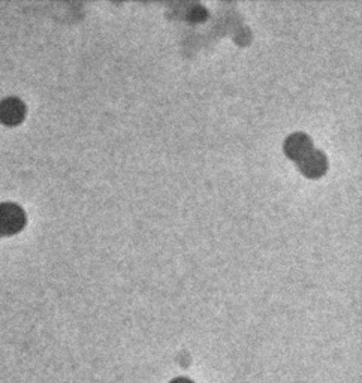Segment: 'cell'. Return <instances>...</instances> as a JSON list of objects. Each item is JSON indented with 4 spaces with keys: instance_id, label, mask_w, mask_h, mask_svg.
Returning a JSON list of instances; mask_svg holds the SVG:
<instances>
[{
    "instance_id": "obj_3",
    "label": "cell",
    "mask_w": 362,
    "mask_h": 383,
    "mask_svg": "<svg viewBox=\"0 0 362 383\" xmlns=\"http://www.w3.org/2000/svg\"><path fill=\"white\" fill-rule=\"evenodd\" d=\"M172 383H192V382L186 380V379H180V380H176V382H172Z\"/></svg>"
},
{
    "instance_id": "obj_1",
    "label": "cell",
    "mask_w": 362,
    "mask_h": 383,
    "mask_svg": "<svg viewBox=\"0 0 362 383\" xmlns=\"http://www.w3.org/2000/svg\"><path fill=\"white\" fill-rule=\"evenodd\" d=\"M297 163H298L299 171L309 178H319L326 173V169H328L326 156L321 150H316V149H313L306 158L301 159Z\"/></svg>"
},
{
    "instance_id": "obj_2",
    "label": "cell",
    "mask_w": 362,
    "mask_h": 383,
    "mask_svg": "<svg viewBox=\"0 0 362 383\" xmlns=\"http://www.w3.org/2000/svg\"><path fill=\"white\" fill-rule=\"evenodd\" d=\"M313 150V143L310 136L306 134H292L284 141V151L287 154V158H291L297 162L306 158V156Z\"/></svg>"
}]
</instances>
